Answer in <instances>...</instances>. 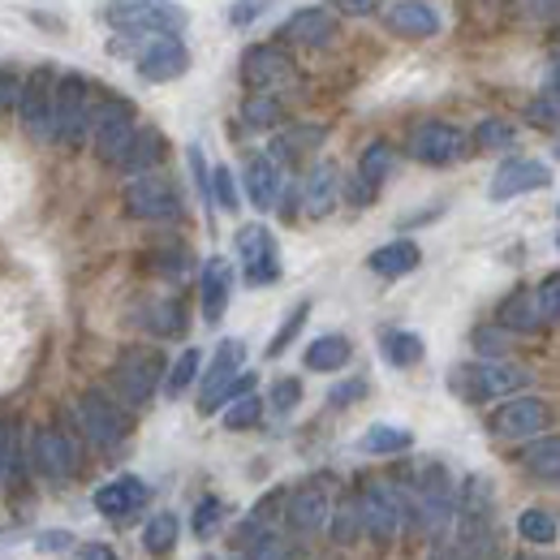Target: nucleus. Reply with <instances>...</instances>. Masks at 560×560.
Here are the masks:
<instances>
[{
	"mask_svg": "<svg viewBox=\"0 0 560 560\" xmlns=\"http://www.w3.org/2000/svg\"><path fill=\"white\" fill-rule=\"evenodd\" d=\"M113 57H130L142 82H173L190 70L182 35H117Z\"/></svg>",
	"mask_w": 560,
	"mask_h": 560,
	"instance_id": "nucleus-1",
	"label": "nucleus"
},
{
	"mask_svg": "<svg viewBox=\"0 0 560 560\" xmlns=\"http://www.w3.org/2000/svg\"><path fill=\"white\" fill-rule=\"evenodd\" d=\"M104 22L117 35H182L190 18L177 0H108Z\"/></svg>",
	"mask_w": 560,
	"mask_h": 560,
	"instance_id": "nucleus-2",
	"label": "nucleus"
},
{
	"mask_svg": "<svg viewBox=\"0 0 560 560\" xmlns=\"http://www.w3.org/2000/svg\"><path fill=\"white\" fill-rule=\"evenodd\" d=\"M95 86L91 78L82 73H66L57 82V117H52V139L61 147H82V139L91 135V121H95Z\"/></svg>",
	"mask_w": 560,
	"mask_h": 560,
	"instance_id": "nucleus-3",
	"label": "nucleus"
},
{
	"mask_svg": "<svg viewBox=\"0 0 560 560\" xmlns=\"http://www.w3.org/2000/svg\"><path fill=\"white\" fill-rule=\"evenodd\" d=\"M358 504H362V530L375 544H393L397 530L406 526V517H415V500L393 483H371Z\"/></svg>",
	"mask_w": 560,
	"mask_h": 560,
	"instance_id": "nucleus-4",
	"label": "nucleus"
},
{
	"mask_svg": "<svg viewBox=\"0 0 560 560\" xmlns=\"http://www.w3.org/2000/svg\"><path fill=\"white\" fill-rule=\"evenodd\" d=\"M135 135H139V126H135V104H130V100H117V95L100 100L95 121H91L95 155H100L104 164H121L126 151H130V142H135Z\"/></svg>",
	"mask_w": 560,
	"mask_h": 560,
	"instance_id": "nucleus-5",
	"label": "nucleus"
},
{
	"mask_svg": "<svg viewBox=\"0 0 560 560\" xmlns=\"http://www.w3.org/2000/svg\"><path fill=\"white\" fill-rule=\"evenodd\" d=\"M160 380H164V353L147 350V346L126 350L113 366V384H117V397L126 406H147L155 397Z\"/></svg>",
	"mask_w": 560,
	"mask_h": 560,
	"instance_id": "nucleus-6",
	"label": "nucleus"
},
{
	"mask_svg": "<svg viewBox=\"0 0 560 560\" xmlns=\"http://www.w3.org/2000/svg\"><path fill=\"white\" fill-rule=\"evenodd\" d=\"M526 384V371L513 366V362H466L453 371V388L466 397V401H495L504 393H517Z\"/></svg>",
	"mask_w": 560,
	"mask_h": 560,
	"instance_id": "nucleus-7",
	"label": "nucleus"
},
{
	"mask_svg": "<svg viewBox=\"0 0 560 560\" xmlns=\"http://www.w3.org/2000/svg\"><path fill=\"white\" fill-rule=\"evenodd\" d=\"M18 113L31 139H52V117H57V73L48 66L31 70V78L18 91Z\"/></svg>",
	"mask_w": 560,
	"mask_h": 560,
	"instance_id": "nucleus-8",
	"label": "nucleus"
},
{
	"mask_svg": "<svg viewBox=\"0 0 560 560\" xmlns=\"http://www.w3.org/2000/svg\"><path fill=\"white\" fill-rule=\"evenodd\" d=\"M328 517H332V483L324 475L298 483L284 495V522L293 535H315L328 526Z\"/></svg>",
	"mask_w": 560,
	"mask_h": 560,
	"instance_id": "nucleus-9",
	"label": "nucleus"
},
{
	"mask_svg": "<svg viewBox=\"0 0 560 560\" xmlns=\"http://www.w3.org/2000/svg\"><path fill=\"white\" fill-rule=\"evenodd\" d=\"M242 82L250 86V95H277L298 82V66L289 61V52H280L272 44H255L242 52Z\"/></svg>",
	"mask_w": 560,
	"mask_h": 560,
	"instance_id": "nucleus-10",
	"label": "nucleus"
},
{
	"mask_svg": "<svg viewBox=\"0 0 560 560\" xmlns=\"http://www.w3.org/2000/svg\"><path fill=\"white\" fill-rule=\"evenodd\" d=\"M126 211L135 220H151V224H168L182 215V199H177V186L160 173H142L126 186Z\"/></svg>",
	"mask_w": 560,
	"mask_h": 560,
	"instance_id": "nucleus-11",
	"label": "nucleus"
},
{
	"mask_svg": "<svg viewBox=\"0 0 560 560\" xmlns=\"http://www.w3.org/2000/svg\"><path fill=\"white\" fill-rule=\"evenodd\" d=\"M78 422H82V431H86V440L95 444V448H117L121 440H126V415H121V406L113 401V397H104V393H82V401H78Z\"/></svg>",
	"mask_w": 560,
	"mask_h": 560,
	"instance_id": "nucleus-12",
	"label": "nucleus"
},
{
	"mask_svg": "<svg viewBox=\"0 0 560 560\" xmlns=\"http://www.w3.org/2000/svg\"><path fill=\"white\" fill-rule=\"evenodd\" d=\"M237 255H242L246 280H250L255 289H259V284H272V280H280L277 237H272L264 224H246V229H237Z\"/></svg>",
	"mask_w": 560,
	"mask_h": 560,
	"instance_id": "nucleus-13",
	"label": "nucleus"
},
{
	"mask_svg": "<svg viewBox=\"0 0 560 560\" xmlns=\"http://www.w3.org/2000/svg\"><path fill=\"white\" fill-rule=\"evenodd\" d=\"M548 422H552L548 401H539V397H513V401H504V406L491 415V431H495L500 440H530V435H539Z\"/></svg>",
	"mask_w": 560,
	"mask_h": 560,
	"instance_id": "nucleus-14",
	"label": "nucleus"
},
{
	"mask_svg": "<svg viewBox=\"0 0 560 560\" xmlns=\"http://www.w3.org/2000/svg\"><path fill=\"white\" fill-rule=\"evenodd\" d=\"M31 466L48 483H66L73 475V444L57 427H35L31 435Z\"/></svg>",
	"mask_w": 560,
	"mask_h": 560,
	"instance_id": "nucleus-15",
	"label": "nucleus"
},
{
	"mask_svg": "<svg viewBox=\"0 0 560 560\" xmlns=\"http://www.w3.org/2000/svg\"><path fill=\"white\" fill-rule=\"evenodd\" d=\"M410 155H415L419 164L444 168V164H453V160L466 155V135H462L457 126H448V121H427V126H419V130L410 135Z\"/></svg>",
	"mask_w": 560,
	"mask_h": 560,
	"instance_id": "nucleus-16",
	"label": "nucleus"
},
{
	"mask_svg": "<svg viewBox=\"0 0 560 560\" xmlns=\"http://www.w3.org/2000/svg\"><path fill=\"white\" fill-rule=\"evenodd\" d=\"M544 186H552V168L548 164H539V160H504L495 168V177H491L488 195L495 203H504V199H517V195L544 190Z\"/></svg>",
	"mask_w": 560,
	"mask_h": 560,
	"instance_id": "nucleus-17",
	"label": "nucleus"
},
{
	"mask_svg": "<svg viewBox=\"0 0 560 560\" xmlns=\"http://www.w3.org/2000/svg\"><path fill=\"white\" fill-rule=\"evenodd\" d=\"M242 362H246V346H242V341H220V350L211 358V371L203 375L199 415H215V410H220V393L242 375Z\"/></svg>",
	"mask_w": 560,
	"mask_h": 560,
	"instance_id": "nucleus-18",
	"label": "nucleus"
},
{
	"mask_svg": "<svg viewBox=\"0 0 560 560\" xmlns=\"http://www.w3.org/2000/svg\"><path fill=\"white\" fill-rule=\"evenodd\" d=\"M384 26H388L393 35H401V39H431V35H440L444 18H440V9L427 4V0H393V4L384 9Z\"/></svg>",
	"mask_w": 560,
	"mask_h": 560,
	"instance_id": "nucleus-19",
	"label": "nucleus"
},
{
	"mask_svg": "<svg viewBox=\"0 0 560 560\" xmlns=\"http://www.w3.org/2000/svg\"><path fill=\"white\" fill-rule=\"evenodd\" d=\"M337 195H341V173L332 160H319L311 164V173L302 177V211L311 220H324L328 211L337 208Z\"/></svg>",
	"mask_w": 560,
	"mask_h": 560,
	"instance_id": "nucleus-20",
	"label": "nucleus"
},
{
	"mask_svg": "<svg viewBox=\"0 0 560 560\" xmlns=\"http://www.w3.org/2000/svg\"><path fill=\"white\" fill-rule=\"evenodd\" d=\"M147 483L135 479V475H121V479H113V483H104V488L95 491V509L104 513V517H113V522H126V517H135L142 504H147Z\"/></svg>",
	"mask_w": 560,
	"mask_h": 560,
	"instance_id": "nucleus-21",
	"label": "nucleus"
},
{
	"mask_svg": "<svg viewBox=\"0 0 560 560\" xmlns=\"http://www.w3.org/2000/svg\"><path fill=\"white\" fill-rule=\"evenodd\" d=\"M388 173H393V147L388 142H371L366 151H362V160H358V177H353V203H371L375 195H380V186L388 182Z\"/></svg>",
	"mask_w": 560,
	"mask_h": 560,
	"instance_id": "nucleus-22",
	"label": "nucleus"
},
{
	"mask_svg": "<svg viewBox=\"0 0 560 560\" xmlns=\"http://www.w3.org/2000/svg\"><path fill=\"white\" fill-rule=\"evenodd\" d=\"M332 31H337L332 13H324V9H298V13L280 26V39L293 44V48H324V44L332 39Z\"/></svg>",
	"mask_w": 560,
	"mask_h": 560,
	"instance_id": "nucleus-23",
	"label": "nucleus"
},
{
	"mask_svg": "<svg viewBox=\"0 0 560 560\" xmlns=\"http://www.w3.org/2000/svg\"><path fill=\"white\" fill-rule=\"evenodd\" d=\"M284 195V182H280V164L272 155H255L246 164V199L259 211H272Z\"/></svg>",
	"mask_w": 560,
	"mask_h": 560,
	"instance_id": "nucleus-24",
	"label": "nucleus"
},
{
	"mask_svg": "<svg viewBox=\"0 0 560 560\" xmlns=\"http://www.w3.org/2000/svg\"><path fill=\"white\" fill-rule=\"evenodd\" d=\"M229 293H233V268L229 259H208L203 264V319L208 324H220L224 311H229Z\"/></svg>",
	"mask_w": 560,
	"mask_h": 560,
	"instance_id": "nucleus-25",
	"label": "nucleus"
},
{
	"mask_svg": "<svg viewBox=\"0 0 560 560\" xmlns=\"http://www.w3.org/2000/svg\"><path fill=\"white\" fill-rule=\"evenodd\" d=\"M544 319V306H539V289H517L500 302V328L509 332H535Z\"/></svg>",
	"mask_w": 560,
	"mask_h": 560,
	"instance_id": "nucleus-26",
	"label": "nucleus"
},
{
	"mask_svg": "<svg viewBox=\"0 0 560 560\" xmlns=\"http://www.w3.org/2000/svg\"><path fill=\"white\" fill-rule=\"evenodd\" d=\"M422 250L415 242H406V237H397V242H388V246H380V250H371V259H366V268L375 272V277L384 280H397V277H410L415 268H419Z\"/></svg>",
	"mask_w": 560,
	"mask_h": 560,
	"instance_id": "nucleus-27",
	"label": "nucleus"
},
{
	"mask_svg": "<svg viewBox=\"0 0 560 560\" xmlns=\"http://www.w3.org/2000/svg\"><path fill=\"white\" fill-rule=\"evenodd\" d=\"M410 444H415V435H410L406 427H393V422H375V427H366L362 440H358V448H362V453H375V457L406 453Z\"/></svg>",
	"mask_w": 560,
	"mask_h": 560,
	"instance_id": "nucleus-28",
	"label": "nucleus"
},
{
	"mask_svg": "<svg viewBox=\"0 0 560 560\" xmlns=\"http://www.w3.org/2000/svg\"><path fill=\"white\" fill-rule=\"evenodd\" d=\"M353 346L341 337V332H328V337H319V341H311L306 346V371H341L346 362H350Z\"/></svg>",
	"mask_w": 560,
	"mask_h": 560,
	"instance_id": "nucleus-29",
	"label": "nucleus"
},
{
	"mask_svg": "<svg viewBox=\"0 0 560 560\" xmlns=\"http://www.w3.org/2000/svg\"><path fill=\"white\" fill-rule=\"evenodd\" d=\"M160 160H164V135H160V130H139L135 142H130V151H126V160H121L117 168L142 177V173H151Z\"/></svg>",
	"mask_w": 560,
	"mask_h": 560,
	"instance_id": "nucleus-30",
	"label": "nucleus"
},
{
	"mask_svg": "<svg viewBox=\"0 0 560 560\" xmlns=\"http://www.w3.org/2000/svg\"><path fill=\"white\" fill-rule=\"evenodd\" d=\"M522 466L535 475V479H548V483H560V435H548V440H535L526 453H522Z\"/></svg>",
	"mask_w": 560,
	"mask_h": 560,
	"instance_id": "nucleus-31",
	"label": "nucleus"
},
{
	"mask_svg": "<svg viewBox=\"0 0 560 560\" xmlns=\"http://www.w3.org/2000/svg\"><path fill=\"white\" fill-rule=\"evenodd\" d=\"M380 350L393 366H419L422 362V337L419 332H406V328H388L380 337Z\"/></svg>",
	"mask_w": 560,
	"mask_h": 560,
	"instance_id": "nucleus-32",
	"label": "nucleus"
},
{
	"mask_svg": "<svg viewBox=\"0 0 560 560\" xmlns=\"http://www.w3.org/2000/svg\"><path fill=\"white\" fill-rule=\"evenodd\" d=\"M177 530H182L177 513H155V517L147 522V530H142V548H147V557H168V552L177 548Z\"/></svg>",
	"mask_w": 560,
	"mask_h": 560,
	"instance_id": "nucleus-33",
	"label": "nucleus"
},
{
	"mask_svg": "<svg viewBox=\"0 0 560 560\" xmlns=\"http://www.w3.org/2000/svg\"><path fill=\"white\" fill-rule=\"evenodd\" d=\"M142 328H151V332H160V337H177L182 328H186V315H182V306L177 302H151L147 311H142Z\"/></svg>",
	"mask_w": 560,
	"mask_h": 560,
	"instance_id": "nucleus-34",
	"label": "nucleus"
},
{
	"mask_svg": "<svg viewBox=\"0 0 560 560\" xmlns=\"http://www.w3.org/2000/svg\"><path fill=\"white\" fill-rule=\"evenodd\" d=\"M324 142V130L319 126H298V130H289V135H280L272 142V160H298V155H306L311 147H319Z\"/></svg>",
	"mask_w": 560,
	"mask_h": 560,
	"instance_id": "nucleus-35",
	"label": "nucleus"
},
{
	"mask_svg": "<svg viewBox=\"0 0 560 560\" xmlns=\"http://www.w3.org/2000/svg\"><path fill=\"white\" fill-rule=\"evenodd\" d=\"M517 535L526 539V544H557V517L552 513H544V509H526L522 517H517Z\"/></svg>",
	"mask_w": 560,
	"mask_h": 560,
	"instance_id": "nucleus-36",
	"label": "nucleus"
},
{
	"mask_svg": "<svg viewBox=\"0 0 560 560\" xmlns=\"http://www.w3.org/2000/svg\"><path fill=\"white\" fill-rule=\"evenodd\" d=\"M280 117H284V108H280L277 95H250V100L242 104V121H246L250 130H272Z\"/></svg>",
	"mask_w": 560,
	"mask_h": 560,
	"instance_id": "nucleus-37",
	"label": "nucleus"
},
{
	"mask_svg": "<svg viewBox=\"0 0 560 560\" xmlns=\"http://www.w3.org/2000/svg\"><path fill=\"white\" fill-rule=\"evenodd\" d=\"M199 366H203V353L186 350L177 362H173V371H168V380H164V393H168V397H182V393L199 380Z\"/></svg>",
	"mask_w": 560,
	"mask_h": 560,
	"instance_id": "nucleus-38",
	"label": "nucleus"
},
{
	"mask_svg": "<svg viewBox=\"0 0 560 560\" xmlns=\"http://www.w3.org/2000/svg\"><path fill=\"white\" fill-rule=\"evenodd\" d=\"M242 544H246V557L250 560H284V544H280L272 530H259V522L246 526Z\"/></svg>",
	"mask_w": 560,
	"mask_h": 560,
	"instance_id": "nucleus-39",
	"label": "nucleus"
},
{
	"mask_svg": "<svg viewBox=\"0 0 560 560\" xmlns=\"http://www.w3.org/2000/svg\"><path fill=\"white\" fill-rule=\"evenodd\" d=\"M306 315H311V302H298L289 315H284V324L277 328V337L268 341V358H280V353L293 346V337L302 332V324H306Z\"/></svg>",
	"mask_w": 560,
	"mask_h": 560,
	"instance_id": "nucleus-40",
	"label": "nucleus"
},
{
	"mask_svg": "<svg viewBox=\"0 0 560 560\" xmlns=\"http://www.w3.org/2000/svg\"><path fill=\"white\" fill-rule=\"evenodd\" d=\"M259 419H264V401H259L255 393L242 397V401H233V406H224V427H229V431H250Z\"/></svg>",
	"mask_w": 560,
	"mask_h": 560,
	"instance_id": "nucleus-41",
	"label": "nucleus"
},
{
	"mask_svg": "<svg viewBox=\"0 0 560 560\" xmlns=\"http://www.w3.org/2000/svg\"><path fill=\"white\" fill-rule=\"evenodd\" d=\"M475 147H479V151H504V147H513V126H509V121H500V117L479 121V130H475Z\"/></svg>",
	"mask_w": 560,
	"mask_h": 560,
	"instance_id": "nucleus-42",
	"label": "nucleus"
},
{
	"mask_svg": "<svg viewBox=\"0 0 560 560\" xmlns=\"http://www.w3.org/2000/svg\"><path fill=\"white\" fill-rule=\"evenodd\" d=\"M211 203H215L220 211H229V215L242 208V199H237V182H233V173H229L224 164L211 173Z\"/></svg>",
	"mask_w": 560,
	"mask_h": 560,
	"instance_id": "nucleus-43",
	"label": "nucleus"
},
{
	"mask_svg": "<svg viewBox=\"0 0 560 560\" xmlns=\"http://www.w3.org/2000/svg\"><path fill=\"white\" fill-rule=\"evenodd\" d=\"M358 526H362V504L358 500H346L341 509H332V539L337 544H350Z\"/></svg>",
	"mask_w": 560,
	"mask_h": 560,
	"instance_id": "nucleus-44",
	"label": "nucleus"
},
{
	"mask_svg": "<svg viewBox=\"0 0 560 560\" xmlns=\"http://www.w3.org/2000/svg\"><path fill=\"white\" fill-rule=\"evenodd\" d=\"M220 522H224V500L203 495V500H199V509H195V522H190V526H195V535H199V539H208Z\"/></svg>",
	"mask_w": 560,
	"mask_h": 560,
	"instance_id": "nucleus-45",
	"label": "nucleus"
},
{
	"mask_svg": "<svg viewBox=\"0 0 560 560\" xmlns=\"http://www.w3.org/2000/svg\"><path fill=\"white\" fill-rule=\"evenodd\" d=\"M272 4H277V0H233V4H229V26H237V31H242V26H255Z\"/></svg>",
	"mask_w": 560,
	"mask_h": 560,
	"instance_id": "nucleus-46",
	"label": "nucleus"
},
{
	"mask_svg": "<svg viewBox=\"0 0 560 560\" xmlns=\"http://www.w3.org/2000/svg\"><path fill=\"white\" fill-rule=\"evenodd\" d=\"M298 401H302V380L284 375V380H277V384H272V397H268V406H272L277 415H289Z\"/></svg>",
	"mask_w": 560,
	"mask_h": 560,
	"instance_id": "nucleus-47",
	"label": "nucleus"
},
{
	"mask_svg": "<svg viewBox=\"0 0 560 560\" xmlns=\"http://www.w3.org/2000/svg\"><path fill=\"white\" fill-rule=\"evenodd\" d=\"M526 117H530L535 126H560V91H544L539 100H530Z\"/></svg>",
	"mask_w": 560,
	"mask_h": 560,
	"instance_id": "nucleus-48",
	"label": "nucleus"
},
{
	"mask_svg": "<svg viewBox=\"0 0 560 560\" xmlns=\"http://www.w3.org/2000/svg\"><path fill=\"white\" fill-rule=\"evenodd\" d=\"M539 306H544V319L548 324H560V272L544 277V284H539Z\"/></svg>",
	"mask_w": 560,
	"mask_h": 560,
	"instance_id": "nucleus-49",
	"label": "nucleus"
},
{
	"mask_svg": "<svg viewBox=\"0 0 560 560\" xmlns=\"http://www.w3.org/2000/svg\"><path fill=\"white\" fill-rule=\"evenodd\" d=\"M366 397V380H346V384H337L332 393H328V406H337V410H346L353 401H362Z\"/></svg>",
	"mask_w": 560,
	"mask_h": 560,
	"instance_id": "nucleus-50",
	"label": "nucleus"
},
{
	"mask_svg": "<svg viewBox=\"0 0 560 560\" xmlns=\"http://www.w3.org/2000/svg\"><path fill=\"white\" fill-rule=\"evenodd\" d=\"M35 548L39 552H52V557H66V552H73V535L70 530H44Z\"/></svg>",
	"mask_w": 560,
	"mask_h": 560,
	"instance_id": "nucleus-51",
	"label": "nucleus"
},
{
	"mask_svg": "<svg viewBox=\"0 0 560 560\" xmlns=\"http://www.w3.org/2000/svg\"><path fill=\"white\" fill-rule=\"evenodd\" d=\"M255 393V375L250 371H242L224 393H220V406H233V401H242V397H250Z\"/></svg>",
	"mask_w": 560,
	"mask_h": 560,
	"instance_id": "nucleus-52",
	"label": "nucleus"
},
{
	"mask_svg": "<svg viewBox=\"0 0 560 560\" xmlns=\"http://www.w3.org/2000/svg\"><path fill=\"white\" fill-rule=\"evenodd\" d=\"M337 13H350V18H366V13H375L380 9V0H328Z\"/></svg>",
	"mask_w": 560,
	"mask_h": 560,
	"instance_id": "nucleus-53",
	"label": "nucleus"
},
{
	"mask_svg": "<svg viewBox=\"0 0 560 560\" xmlns=\"http://www.w3.org/2000/svg\"><path fill=\"white\" fill-rule=\"evenodd\" d=\"M9 466H13V431H9V422L0 419V483H4Z\"/></svg>",
	"mask_w": 560,
	"mask_h": 560,
	"instance_id": "nucleus-54",
	"label": "nucleus"
},
{
	"mask_svg": "<svg viewBox=\"0 0 560 560\" xmlns=\"http://www.w3.org/2000/svg\"><path fill=\"white\" fill-rule=\"evenodd\" d=\"M82 560H117V552L104 548V544H86V548H82Z\"/></svg>",
	"mask_w": 560,
	"mask_h": 560,
	"instance_id": "nucleus-55",
	"label": "nucleus"
},
{
	"mask_svg": "<svg viewBox=\"0 0 560 560\" xmlns=\"http://www.w3.org/2000/svg\"><path fill=\"white\" fill-rule=\"evenodd\" d=\"M13 91H18V82H13V73H4L0 70V108L13 100Z\"/></svg>",
	"mask_w": 560,
	"mask_h": 560,
	"instance_id": "nucleus-56",
	"label": "nucleus"
},
{
	"mask_svg": "<svg viewBox=\"0 0 560 560\" xmlns=\"http://www.w3.org/2000/svg\"><path fill=\"white\" fill-rule=\"evenodd\" d=\"M431 560H457V548H453V539L435 544V552H431Z\"/></svg>",
	"mask_w": 560,
	"mask_h": 560,
	"instance_id": "nucleus-57",
	"label": "nucleus"
},
{
	"mask_svg": "<svg viewBox=\"0 0 560 560\" xmlns=\"http://www.w3.org/2000/svg\"><path fill=\"white\" fill-rule=\"evenodd\" d=\"M557 246H560V237H557Z\"/></svg>",
	"mask_w": 560,
	"mask_h": 560,
	"instance_id": "nucleus-58",
	"label": "nucleus"
}]
</instances>
